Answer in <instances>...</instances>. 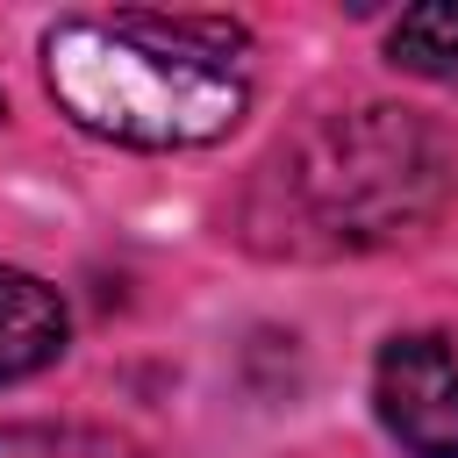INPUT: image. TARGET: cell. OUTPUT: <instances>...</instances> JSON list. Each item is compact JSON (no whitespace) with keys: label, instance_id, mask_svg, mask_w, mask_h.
<instances>
[{"label":"cell","instance_id":"6","mask_svg":"<svg viewBox=\"0 0 458 458\" xmlns=\"http://www.w3.org/2000/svg\"><path fill=\"white\" fill-rule=\"evenodd\" d=\"M0 458H57L50 429H0Z\"/></svg>","mask_w":458,"mask_h":458},{"label":"cell","instance_id":"2","mask_svg":"<svg viewBox=\"0 0 458 458\" xmlns=\"http://www.w3.org/2000/svg\"><path fill=\"white\" fill-rule=\"evenodd\" d=\"M444 186H451V157L429 122H415L408 107H358L279 150L258 193L272 200L286 243L365 250L437 215Z\"/></svg>","mask_w":458,"mask_h":458},{"label":"cell","instance_id":"3","mask_svg":"<svg viewBox=\"0 0 458 458\" xmlns=\"http://www.w3.org/2000/svg\"><path fill=\"white\" fill-rule=\"evenodd\" d=\"M372 401L408 458H458V351L444 336H394L379 351Z\"/></svg>","mask_w":458,"mask_h":458},{"label":"cell","instance_id":"5","mask_svg":"<svg viewBox=\"0 0 458 458\" xmlns=\"http://www.w3.org/2000/svg\"><path fill=\"white\" fill-rule=\"evenodd\" d=\"M386 57L415 79L458 86V0H422L386 29Z\"/></svg>","mask_w":458,"mask_h":458},{"label":"cell","instance_id":"1","mask_svg":"<svg viewBox=\"0 0 458 458\" xmlns=\"http://www.w3.org/2000/svg\"><path fill=\"white\" fill-rule=\"evenodd\" d=\"M57 114L122 150H200L250 107V43L208 14H72L43 36Z\"/></svg>","mask_w":458,"mask_h":458},{"label":"cell","instance_id":"7","mask_svg":"<svg viewBox=\"0 0 458 458\" xmlns=\"http://www.w3.org/2000/svg\"><path fill=\"white\" fill-rule=\"evenodd\" d=\"M0 114H7V100H0Z\"/></svg>","mask_w":458,"mask_h":458},{"label":"cell","instance_id":"4","mask_svg":"<svg viewBox=\"0 0 458 458\" xmlns=\"http://www.w3.org/2000/svg\"><path fill=\"white\" fill-rule=\"evenodd\" d=\"M64 336H72V322H64L57 286H43L36 272L0 265V386H14V379H29V372L57 365Z\"/></svg>","mask_w":458,"mask_h":458}]
</instances>
